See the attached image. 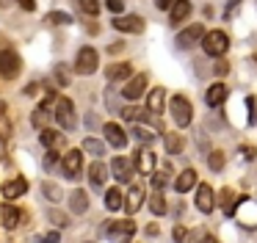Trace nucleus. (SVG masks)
<instances>
[{
  "label": "nucleus",
  "instance_id": "39",
  "mask_svg": "<svg viewBox=\"0 0 257 243\" xmlns=\"http://www.w3.org/2000/svg\"><path fill=\"white\" fill-rule=\"evenodd\" d=\"M213 72H216V75H218V77H221V75H227V72H229V66H227V64H224V61H218V64H216V66H213Z\"/></svg>",
  "mask_w": 257,
  "mask_h": 243
},
{
  "label": "nucleus",
  "instance_id": "34",
  "mask_svg": "<svg viewBox=\"0 0 257 243\" xmlns=\"http://www.w3.org/2000/svg\"><path fill=\"white\" fill-rule=\"evenodd\" d=\"M210 169L213 171H221L224 169V155L221 152H210Z\"/></svg>",
  "mask_w": 257,
  "mask_h": 243
},
{
  "label": "nucleus",
  "instance_id": "16",
  "mask_svg": "<svg viewBox=\"0 0 257 243\" xmlns=\"http://www.w3.org/2000/svg\"><path fill=\"white\" fill-rule=\"evenodd\" d=\"M144 86H147V75H136L133 80L122 88V97L124 99H139L141 94H144Z\"/></svg>",
  "mask_w": 257,
  "mask_h": 243
},
{
  "label": "nucleus",
  "instance_id": "36",
  "mask_svg": "<svg viewBox=\"0 0 257 243\" xmlns=\"http://www.w3.org/2000/svg\"><path fill=\"white\" fill-rule=\"evenodd\" d=\"M42 144H45V147H56V144H58V136H56L53 130H45V133H42Z\"/></svg>",
  "mask_w": 257,
  "mask_h": 243
},
{
  "label": "nucleus",
  "instance_id": "14",
  "mask_svg": "<svg viewBox=\"0 0 257 243\" xmlns=\"http://www.w3.org/2000/svg\"><path fill=\"white\" fill-rule=\"evenodd\" d=\"M53 97H47L45 102L39 105V108L34 110V116H31V122H34V127L36 130H45V125H47V119H50V113H53Z\"/></svg>",
  "mask_w": 257,
  "mask_h": 243
},
{
  "label": "nucleus",
  "instance_id": "26",
  "mask_svg": "<svg viewBox=\"0 0 257 243\" xmlns=\"http://www.w3.org/2000/svg\"><path fill=\"white\" fill-rule=\"evenodd\" d=\"M17 224H20V210L12 207V204H6V207H3V226H6V229H14Z\"/></svg>",
  "mask_w": 257,
  "mask_h": 243
},
{
  "label": "nucleus",
  "instance_id": "8",
  "mask_svg": "<svg viewBox=\"0 0 257 243\" xmlns=\"http://www.w3.org/2000/svg\"><path fill=\"white\" fill-rule=\"evenodd\" d=\"M61 169H64V174L72 177V180L80 174V169H83V155H80V149H69V152L64 155Z\"/></svg>",
  "mask_w": 257,
  "mask_h": 243
},
{
  "label": "nucleus",
  "instance_id": "11",
  "mask_svg": "<svg viewBox=\"0 0 257 243\" xmlns=\"http://www.w3.org/2000/svg\"><path fill=\"white\" fill-rule=\"evenodd\" d=\"M136 166H130V160H124V158H113V163H111V171L116 174V180L119 182H130L133 180V174H136Z\"/></svg>",
  "mask_w": 257,
  "mask_h": 243
},
{
  "label": "nucleus",
  "instance_id": "7",
  "mask_svg": "<svg viewBox=\"0 0 257 243\" xmlns=\"http://www.w3.org/2000/svg\"><path fill=\"white\" fill-rule=\"evenodd\" d=\"M113 28L122 33H141L144 31V20L136 14H119L116 20H113Z\"/></svg>",
  "mask_w": 257,
  "mask_h": 243
},
{
  "label": "nucleus",
  "instance_id": "9",
  "mask_svg": "<svg viewBox=\"0 0 257 243\" xmlns=\"http://www.w3.org/2000/svg\"><path fill=\"white\" fill-rule=\"evenodd\" d=\"M102 130H105V141L111 144V147H116V149L127 147V133H124V127H119L116 122H108Z\"/></svg>",
  "mask_w": 257,
  "mask_h": 243
},
{
  "label": "nucleus",
  "instance_id": "13",
  "mask_svg": "<svg viewBox=\"0 0 257 243\" xmlns=\"http://www.w3.org/2000/svg\"><path fill=\"white\" fill-rule=\"evenodd\" d=\"M216 193H213V188L210 185H199L196 188V207L202 210V213H210L213 210V204H216Z\"/></svg>",
  "mask_w": 257,
  "mask_h": 243
},
{
  "label": "nucleus",
  "instance_id": "42",
  "mask_svg": "<svg viewBox=\"0 0 257 243\" xmlns=\"http://www.w3.org/2000/svg\"><path fill=\"white\" fill-rule=\"evenodd\" d=\"M183 237H185V229H183V226H177V229H174V240H183Z\"/></svg>",
  "mask_w": 257,
  "mask_h": 243
},
{
  "label": "nucleus",
  "instance_id": "3",
  "mask_svg": "<svg viewBox=\"0 0 257 243\" xmlns=\"http://www.w3.org/2000/svg\"><path fill=\"white\" fill-rule=\"evenodd\" d=\"M56 122H58V127H64V130H75V125H78V116H75L72 99L61 97V99L56 102Z\"/></svg>",
  "mask_w": 257,
  "mask_h": 243
},
{
  "label": "nucleus",
  "instance_id": "15",
  "mask_svg": "<svg viewBox=\"0 0 257 243\" xmlns=\"http://www.w3.org/2000/svg\"><path fill=\"white\" fill-rule=\"evenodd\" d=\"M133 232H136L133 221H113V224L105 226V235L108 237H130Z\"/></svg>",
  "mask_w": 257,
  "mask_h": 243
},
{
  "label": "nucleus",
  "instance_id": "27",
  "mask_svg": "<svg viewBox=\"0 0 257 243\" xmlns=\"http://www.w3.org/2000/svg\"><path fill=\"white\" fill-rule=\"evenodd\" d=\"M150 210H152L155 215H163V213H166V199H163V191H155V193L150 196Z\"/></svg>",
  "mask_w": 257,
  "mask_h": 243
},
{
  "label": "nucleus",
  "instance_id": "38",
  "mask_svg": "<svg viewBox=\"0 0 257 243\" xmlns=\"http://www.w3.org/2000/svg\"><path fill=\"white\" fill-rule=\"evenodd\" d=\"M108 9H111L113 14H122V9H124V0H108Z\"/></svg>",
  "mask_w": 257,
  "mask_h": 243
},
{
  "label": "nucleus",
  "instance_id": "24",
  "mask_svg": "<svg viewBox=\"0 0 257 243\" xmlns=\"http://www.w3.org/2000/svg\"><path fill=\"white\" fill-rule=\"evenodd\" d=\"M130 72H133V66H130V64H113V66H108L105 75H108V80H111V83H116V80H124Z\"/></svg>",
  "mask_w": 257,
  "mask_h": 243
},
{
  "label": "nucleus",
  "instance_id": "21",
  "mask_svg": "<svg viewBox=\"0 0 257 243\" xmlns=\"http://www.w3.org/2000/svg\"><path fill=\"white\" fill-rule=\"evenodd\" d=\"M25 191H28V182H25L23 177H14V180H9L6 185H3V196L6 199H17V196H23Z\"/></svg>",
  "mask_w": 257,
  "mask_h": 243
},
{
  "label": "nucleus",
  "instance_id": "37",
  "mask_svg": "<svg viewBox=\"0 0 257 243\" xmlns=\"http://www.w3.org/2000/svg\"><path fill=\"white\" fill-rule=\"evenodd\" d=\"M246 105H249V122L254 125V122H257V113H254V108H257V99H254V97H249V99H246Z\"/></svg>",
  "mask_w": 257,
  "mask_h": 243
},
{
  "label": "nucleus",
  "instance_id": "29",
  "mask_svg": "<svg viewBox=\"0 0 257 243\" xmlns=\"http://www.w3.org/2000/svg\"><path fill=\"white\" fill-rule=\"evenodd\" d=\"M133 136L139 138L141 144H152V141H155V130H150V127H144V125H136L133 127Z\"/></svg>",
  "mask_w": 257,
  "mask_h": 243
},
{
  "label": "nucleus",
  "instance_id": "30",
  "mask_svg": "<svg viewBox=\"0 0 257 243\" xmlns=\"http://www.w3.org/2000/svg\"><path fill=\"white\" fill-rule=\"evenodd\" d=\"M163 138H166V147H169V152H172V155H177L180 149H183V141H180L177 133H166V130H163Z\"/></svg>",
  "mask_w": 257,
  "mask_h": 243
},
{
  "label": "nucleus",
  "instance_id": "6",
  "mask_svg": "<svg viewBox=\"0 0 257 243\" xmlns=\"http://www.w3.org/2000/svg\"><path fill=\"white\" fill-rule=\"evenodd\" d=\"M205 39V28L199 25V22H194V25H188L183 33L177 36V47H183V50H188V47H194L196 42H202Z\"/></svg>",
  "mask_w": 257,
  "mask_h": 243
},
{
  "label": "nucleus",
  "instance_id": "2",
  "mask_svg": "<svg viewBox=\"0 0 257 243\" xmlns=\"http://www.w3.org/2000/svg\"><path fill=\"white\" fill-rule=\"evenodd\" d=\"M169 108H172V116H174V122H177V127H188L191 125V119H194V108H191V102L183 97V94L172 97Z\"/></svg>",
  "mask_w": 257,
  "mask_h": 243
},
{
  "label": "nucleus",
  "instance_id": "33",
  "mask_svg": "<svg viewBox=\"0 0 257 243\" xmlns=\"http://www.w3.org/2000/svg\"><path fill=\"white\" fill-rule=\"evenodd\" d=\"M78 3L86 14H97V11H100V3H97V0H78Z\"/></svg>",
  "mask_w": 257,
  "mask_h": 243
},
{
  "label": "nucleus",
  "instance_id": "31",
  "mask_svg": "<svg viewBox=\"0 0 257 243\" xmlns=\"http://www.w3.org/2000/svg\"><path fill=\"white\" fill-rule=\"evenodd\" d=\"M47 22H50V25H69L72 17L64 14V11H50V14H47Z\"/></svg>",
  "mask_w": 257,
  "mask_h": 243
},
{
  "label": "nucleus",
  "instance_id": "1",
  "mask_svg": "<svg viewBox=\"0 0 257 243\" xmlns=\"http://www.w3.org/2000/svg\"><path fill=\"white\" fill-rule=\"evenodd\" d=\"M202 50L213 58H221L224 53L229 50V36L224 31H210L205 39H202Z\"/></svg>",
  "mask_w": 257,
  "mask_h": 243
},
{
  "label": "nucleus",
  "instance_id": "12",
  "mask_svg": "<svg viewBox=\"0 0 257 243\" xmlns=\"http://www.w3.org/2000/svg\"><path fill=\"white\" fill-rule=\"evenodd\" d=\"M133 166L136 171H141V174H150L152 169H155V155L150 152V149H139L133 158Z\"/></svg>",
  "mask_w": 257,
  "mask_h": 243
},
{
  "label": "nucleus",
  "instance_id": "28",
  "mask_svg": "<svg viewBox=\"0 0 257 243\" xmlns=\"http://www.w3.org/2000/svg\"><path fill=\"white\" fill-rule=\"evenodd\" d=\"M83 149H86L89 155H94V158L105 155V144H102V141H97V138H86V141H83Z\"/></svg>",
  "mask_w": 257,
  "mask_h": 243
},
{
  "label": "nucleus",
  "instance_id": "18",
  "mask_svg": "<svg viewBox=\"0 0 257 243\" xmlns=\"http://www.w3.org/2000/svg\"><path fill=\"white\" fill-rule=\"evenodd\" d=\"M224 99H227V86H224V83H213L205 94V102L210 105V108H218Z\"/></svg>",
  "mask_w": 257,
  "mask_h": 243
},
{
  "label": "nucleus",
  "instance_id": "32",
  "mask_svg": "<svg viewBox=\"0 0 257 243\" xmlns=\"http://www.w3.org/2000/svg\"><path fill=\"white\" fill-rule=\"evenodd\" d=\"M42 191H45V196L50 199L53 204L61 202V188H58V185H53V182H45V185H42Z\"/></svg>",
  "mask_w": 257,
  "mask_h": 243
},
{
  "label": "nucleus",
  "instance_id": "20",
  "mask_svg": "<svg viewBox=\"0 0 257 243\" xmlns=\"http://www.w3.org/2000/svg\"><path fill=\"white\" fill-rule=\"evenodd\" d=\"M194 185H196V171L194 169L180 171V177L174 180V191H177V193H188Z\"/></svg>",
  "mask_w": 257,
  "mask_h": 243
},
{
  "label": "nucleus",
  "instance_id": "35",
  "mask_svg": "<svg viewBox=\"0 0 257 243\" xmlns=\"http://www.w3.org/2000/svg\"><path fill=\"white\" fill-rule=\"evenodd\" d=\"M166 182H169V177L163 174V171H158V174L152 177V188H155V191H163V188H166Z\"/></svg>",
  "mask_w": 257,
  "mask_h": 243
},
{
  "label": "nucleus",
  "instance_id": "43",
  "mask_svg": "<svg viewBox=\"0 0 257 243\" xmlns=\"http://www.w3.org/2000/svg\"><path fill=\"white\" fill-rule=\"evenodd\" d=\"M238 3H240V0H229V3H227V14H229V9H235Z\"/></svg>",
  "mask_w": 257,
  "mask_h": 243
},
{
  "label": "nucleus",
  "instance_id": "10",
  "mask_svg": "<svg viewBox=\"0 0 257 243\" xmlns=\"http://www.w3.org/2000/svg\"><path fill=\"white\" fill-rule=\"evenodd\" d=\"M105 180H108V166L97 158L94 163L89 166V182H91V188H97V191H100V188L105 185Z\"/></svg>",
  "mask_w": 257,
  "mask_h": 243
},
{
  "label": "nucleus",
  "instance_id": "17",
  "mask_svg": "<svg viewBox=\"0 0 257 243\" xmlns=\"http://www.w3.org/2000/svg\"><path fill=\"white\" fill-rule=\"evenodd\" d=\"M141 202H144V188L136 182V185H130L127 196H124V210H127V213H136V210L141 207Z\"/></svg>",
  "mask_w": 257,
  "mask_h": 243
},
{
  "label": "nucleus",
  "instance_id": "4",
  "mask_svg": "<svg viewBox=\"0 0 257 243\" xmlns=\"http://www.w3.org/2000/svg\"><path fill=\"white\" fill-rule=\"evenodd\" d=\"M97 66H100V55H97L94 47H83L75 58V72L78 75H91V72H97Z\"/></svg>",
  "mask_w": 257,
  "mask_h": 243
},
{
  "label": "nucleus",
  "instance_id": "41",
  "mask_svg": "<svg viewBox=\"0 0 257 243\" xmlns=\"http://www.w3.org/2000/svg\"><path fill=\"white\" fill-rule=\"evenodd\" d=\"M20 6H23L25 11H34L36 9V0H20Z\"/></svg>",
  "mask_w": 257,
  "mask_h": 243
},
{
  "label": "nucleus",
  "instance_id": "19",
  "mask_svg": "<svg viewBox=\"0 0 257 243\" xmlns=\"http://www.w3.org/2000/svg\"><path fill=\"white\" fill-rule=\"evenodd\" d=\"M191 11H194L191 0H174V6H172V25H180L183 20H188Z\"/></svg>",
  "mask_w": 257,
  "mask_h": 243
},
{
  "label": "nucleus",
  "instance_id": "5",
  "mask_svg": "<svg viewBox=\"0 0 257 243\" xmlns=\"http://www.w3.org/2000/svg\"><path fill=\"white\" fill-rule=\"evenodd\" d=\"M20 69H23L20 55L14 53V50H3V53H0V75L6 77V80H14V77L20 75Z\"/></svg>",
  "mask_w": 257,
  "mask_h": 243
},
{
  "label": "nucleus",
  "instance_id": "40",
  "mask_svg": "<svg viewBox=\"0 0 257 243\" xmlns=\"http://www.w3.org/2000/svg\"><path fill=\"white\" fill-rule=\"evenodd\" d=\"M174 6V0H155V9H161V11H169Z\"/></svg>",
  "mask_w": 257,
  "mask_h": 243
},
{
  "label": "nucleus",
  "instance_id": "23",
  "mask_svg": "<svg viewBox=\"0 0 257 243\" xmlns=\"http://www.w3.org/2000/svg\"><path fill=\"white\" fill-rule=\"evenodd\" d=\"M163 99H166V91L161 88H152L150 91V99H147V108H150V113H161L163 110Z\"/></svg>",
  "mask_w": 257,
  "mask_h": 243
},
{
  "label": "nucleus",
  "instance_id": "22",
  "mask_svg": "<svg viewBox=\"0 0 257 243\" xmlns=\"http://www.w3.org/2000/svg\"><path fill=\"white\" fill-rule=\"evenodd\" d=\"M69 210H72L75 215L86 213V210H89V193L86 191H72L69 193Z\"/></svg>",
  "mask_w": 257,
  "mask_h": 243
},
{
  "label": "nucleus",
  "instance_id": "25",
  "mask_svg": "<svg viewBox=\"0 0 257 243\" xmlns=\"http://www.w3.org/2000/svg\"><path fill=\"white\" fill-rule=\"evenodd\" d=\"M105 207H108V210L124 207V196H122V191H119V188H111V191H105Z\"/></svg>",
  "mask_w": 257,
  "mask_h": 243
}]
</instances>
